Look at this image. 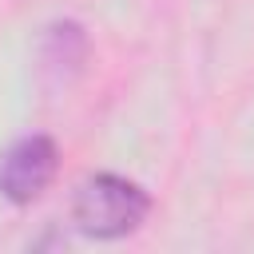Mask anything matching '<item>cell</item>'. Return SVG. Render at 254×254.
Masks as SVG:
<instances>
[{"label": "cell", "mask_w": 254, "mask_h": 254, "mask_svg": "<svg viewBox=\"0 0 254 254\" xmlns=\"http://www.w3.org/2000/svg\"><path fill=\"white\" fill-rule=\"evenodd\" d=\"M147 214H151L147 190L139 183L123 179V175H111V171L87 175L75 187V198H71L75 230L87 234V238H103V242L139 230Z\"/></svg>", "instance_id": "obj_1"}, {"label": "cell", "mask_w": 254, "mask_h": 254, "mask_svg": "<svg viewBox=\"0 0 254 254\" xmlns=\"http://www.w3.org/2000/svg\"><path fill=\"white\" fill-rule=\"evenodd\" d=\"M60 167V147L48 135H24L0 155V194L16 206L36 202L48 183L56 179Z\"/></svg>", "instance_id": "obj_2"}, {"label": "cell", "mask_w": 254, "mask_h": 254, "mask_svg": "<svg viewBox=\"0 0 254 254\" xmlns=\"http://www.w3.org/2000/svg\"><path fill=\"white\" fill-rule=\"evenodd\" d=\"M83 64H87V32L75 20H56L40 44V71L52 75L56 83H67L71 75L83 71Z\"/></svg>", "instance_id": "obj_3"}]
</instances>
